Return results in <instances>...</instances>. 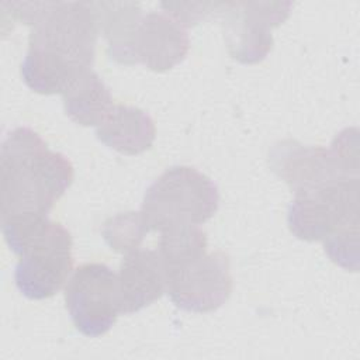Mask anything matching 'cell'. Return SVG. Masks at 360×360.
Returning a JSON list of instances; mask_svg holds the SVG:
<instances>
[{"instance_id":"1","label":"cell","mask_w":360,"mask_h":360,"mask_svg":"<svg viewBox=\"0 0 360 360\" xmlns=\"http://www.w3.org/2000/svg\"><path fill=\"white\" fill-rule=\"evenodd\" d=\"M98 32L91 1H48L30 34L21 63L24 83L39 94H63L91 69Z\"/></svg>"},{"instance_id":"2","label":"cell","mask_w":360,"mask_h":360,"mask_svg":"<svg viewBox=\"0 0 360 360\" xmlns=\"http://www.w3.org/2000/svg\"><path fill=\"white\" fill-rule=\"evenodd\" d=\"M1 221L48 217L73 181L70 160L48 148L31 128L8 132L0 148Z\"/></svg>"},{"instance_id":"3","label":"cell","mask_w":360,"mask_h":360,"mask_svg":"<svg viewBox=\"0 0 360 360\" xmlns=\"http://www.w3.org/2000/svg\"><path fill=\"white\" fill-rule=\"evenodd\" d=\"M8 248L20 256L14 281L30 300L55 295L73 267L72 236L59 222L48 217H15L1 221Z\"/></svg>"},{"instance_id":"4","label":"cell","mask_w":360,"mask_h":360,"mask_svg":"<svg viewBox=\"0 0 360 360\" xmlns=\"http://www.w3.org/2000/svg\"><path fill=\"white\" fill-rule=\"evenodd\" d=\"M219 204L217 184L190 166L163 172L146 190L141 212L152 231L170 225H202Z\"/></svg>"},{"instance_id":"5","label":"cell","mask_w":360,"mask_h":360,"mask_svg":"<svg viewBox=\"0 0 360 360\" xmlns=\"http://www.w3.org/2000/svg\"><path fill=\"white\" fill-rule=\"evenodd\" d=\"M287 222L301 240L316 242L359 228V180L342 179L294 193Z\"/></svg>"},{"instance_id":"6","label":"cell","mask_w":360,"mask_h":360,"mask_svg":"<svg viewBox=\"0 0 360 360\" xmlns=\"http://www.w3.org/2000/svg\"><path fill=\"white\" fill-rule=\"evenodd\" d=\"M271 170L283 179L294 193L357 177V153L349 155V131L336 136L330 149L304 146L285 139L273 145L270 153Z\"/></svg>"},{"instance_id":"7","label":"cell","mask_w":360,"mask_h":360,"mask_svg":"<svg viewBox=\"0 0 360 360\" xmlns=\"http://www.w3.org/2000/svg\"><path fill=\"white\" fill-rule=\"evenodd\" d=\"M66 309L76 329L86 336L107 333L121 314L117 274L103 263H84L65 287Z\"/></svg>"},{"instance_id":"8","label":"cell","mask_w":360,"mask_h":360,"mask_svg":"<svg viewBox=\"0 0 360 360\" xmlns=\"http://www.w3.org/2000/svg\"><path fill=\"white\" fill-rule=\"evenodd\" d=\"M291 7V1L221 3L229 55L240 63L262 62L273 46L271 30L287 20Z\"/></svg>"},{"instance_id":"9","label":"cell","mask_w":360,"mask_h":360,"mask_svg":"<svg viewBox=\"0 0 360 360\" xmlns=\"http://www.w3.org/2000/svg\"><path fill=\"white\" fill-rule=\"evenodd\" d=\"M232 291L229 257L221 250L167 271V290L173 304L190 312H211L222 307Z\"/></svg>"},{"instance_id":"10","label":"cell","mask_w":360,"mask_h":360,"mask_svg":"<svg viewBox=\"0 0 360 360\" xmlns=\"http://www.w3.org/2000/svg\"><path fill=\"white\" fill-rule=\"evenodd\" d=\"M121 314H132L159 300L167 290V271L156 249L125 253L117 274Z\"/></svg>"},{"instance_id":"11","label":"cell","mask_w":360,"mask_h":360,"mask_svg":"<svg viewBox=\"0 0 360 360\" xmlns=\"http://www.w3.org/2000/svg\"><path fill=\"white\" fill-rule=\"evenodd\" d=\"M190 46L184 27L167 14L142 15L134 37L135 63H143L153 72H165L179 65Z\"/></svg>"},{"instance_id":"12","label":"cell","mask_w":360,"mask_h":360,"mask_svg":"<svg viewBox=\"0 0 360 360\" xmlns=\"http://www.w3.org/2000/svg\"><path fill=\"white\" fill-rule=\"evenodd\" d=\"M96 135L108 148L134 156L152 146L156 128L152 117L141 108L115 104Z\"/></svg>"},{"instance_id":"13","label":"cell","mask_w":360,"mask_h":360,"mask_svg":"<svg viewBox=\"0 0 360 360\" xmlns=\"http://www.w3.org/2000/svg\"><path fill=\"white\" fill-rule=\"evenodd\" d=\"M91 4L98 30L108 42V56L122 65H135L132 48L142 18L139 4L131 1H91Z\"/></svg>"},{"instance_id":"14","label":"cell","mask_w":360,"mask_h":360,"mask_svg":"<svg viewBox=\"0 0 360 360\" xmlns=\"http://www.w3.org/2000/svg\"><path fill=\"white\" fill-rule=\"evenodd\" d=\"M62 96L66 115L83 127H100L114 107L108 87L91 69L76 77Z\"/></svg>"},{"instance_id":"15","label":"cell","mask_w":360,"mask_h":360,"mask_svg":"<svg viewBox=\"0 0 360 360\" xmlns=\"http://www.w3.org/2000/svg\"><path fill=\"white\" fill-rule=\"evenodd\" d=\"M159 253L166 271L207 253V236L200 225H170L159 231Z\"/></svg>"},{"instance_id":"16","label":"cell","mask_w":360,"mask_h":360,"mask_svg":"<svg viewBox=\"0 0 360 360\" xmlns=\"http://www.w3.org/2000/svg\"><path fill=\"white\" fill-rule=\"evenodd\" d=\"M149 232L152 229L141 211L121 212L110 217L101 229L107 245L121 253L138 249Z\"/></svg>"},{"instance_id":"17","label":"cell","mask_w":360,"mask_h":360,"mask_svg":"<svg viewBox=\"0 0 360 360\" xmlns=\"http://www.w3.org/2000/svg\"><path fill=\"white\" fill-rule=\"evenodd\" d=\"M221 3H162L160 7L165 14L177 21L181 27H191L205 20L207 15L217 11L219 13Z\"/></svg>"}]
</instances>
